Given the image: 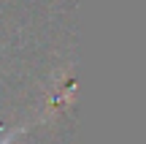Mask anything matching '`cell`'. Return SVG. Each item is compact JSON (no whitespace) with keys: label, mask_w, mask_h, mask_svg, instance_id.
Instances as JSON below:
<instances>
[{"label":"cell","mask_w":146,"mask_h":144,"mask_svg":"<svg viewBox=\"0 0 146 144\" xmlns=\"http://www.w3.org/2000/svg\"><path fill=\"white\" fill-rule=\"evenodd\" d=\"M25 131H27V125H22V128H8L3 136H0V144H14L22 133H25Z\"/></svg>","instance_id":"6da1fadb"}]
</instances>
